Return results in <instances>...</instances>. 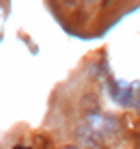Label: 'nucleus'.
<instances>
[{
  "mask_svg": "<svg viewBox=\"0 0 140 149\" xmlns=\"http://www.w3.org/2000/svg\"><path fill=\"white\" fill-rule=\"evenodd\" d=\"M17 149H22V147H17Z\"/></svg>",
  "mask_w": 140,
  "mask_h": 149,
  "instance_id": "obj_3",
  "label": "nucleus"
},
{
  "mask_svg": "<svg viewBox=\"0 0 140 149\" xmlns=\"http://www.w3.org/2000/svg\"><path fill=\"white\" fill-rule=\"evenodd\" d=\"M82 108H86V110H93V108H97V95H84L82 97Z\"/></svg>",
  "mask_w": 140,
  "mask_h": 149,
  "instance_id": "obj_1",
  "label": "nucleus"
},
{
  "mask_svg": "<svg viewBox=\"0 0 140 149\" xmlns=\"http://www.w3.org/2000/svg\"><path fill=\"white\" fill-rule=\"evenodd\" d=\"M76 2H78V0H65V4H67V7H73Z\"/></svg>",
  "mask_w": 140,
  "mask_h": 149,
  "instance_id": "obj_2",
  "label": "nucleus"
}]
</instances>
